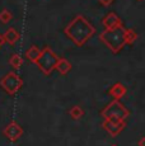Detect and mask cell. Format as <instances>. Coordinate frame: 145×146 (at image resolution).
Wrapping results in <instances>:
<instances>
[{
  "instance_id": "cell-19",
  "label": "cell",
  "mask_w": 145,
  "mask_h": 146,
  "mask_svg": "<svg viewBox=\"0 0 145 146\" xmlns=\"http://www.w3.org/2000/svg\"><path fill=\"white\" fill-rule=\"evenodd\" d=\"M5 42V40H4V37H3V35H0V47H1V44Z\"/></svg>"
},
{
  "instance_id": "cell-20",
  "label": "cell",
  "mask_w": 145,
  "mask_h": 146,
  "mask_svg": "<svg viewBox=\"0 0 145 146\" xmlns=\"http://www.w3.org/2000/svg\"><path fill=\"white\" fill-rule=\"evenodd\" d=\"M112 146H117V145H112Z\"/></svg>"
},
{
  "instance_id": "cell-15",
  "label": "cell",
  "mask_w": 145,
  "mask_h": 146,
  "mask_svg": "<svg viewBox=\"0 0 145 146\" xmlns=\"http://www.w3.org/2000/svg\"><path fill=\"white\" fill-rule=\"evenodd\" d=\"M12 19H13V14L8 9H3L1 12H0V22H1V23L7 24V23H9Z\"/></svg>"
},
{
  "instance_id": "cell-17",
  "label": "cell",
  "mask_w": 145,
  "mask_h": 146,
  "mask_svg": "<svg viewBox=\"0 0 145 146\" xmlns=\"http://www.w3.org/2000/svg\"><path fill=\"white\" fill-rule=\"evenodd\" d=\"M99 3L103 5V7H110L113 3V0H99Z\"/></svg>"
},
{
  "instance_id": "cell-18",
  "label": "cell",
  "mask_w": 145,
  "mask_h": 146,
  "mask_svg": "<svg viewBox=\"0 0 145 146\" xmlns=\"http://www.w3.org/2000/svg\"><path fill=\"white\" fill-rule=\"evenodd\" d=\"M138 146H145V136L141 137V139L138 141Z\"/></svg>"
},
{
  "instance_id": "cell-1",
  "label": "cell",
  "mask_w": 145,
  "mask_h": 146,
  "mask_svg": "<svg viewBox=\"0 0 145 146\" xmlns=\"http://www.w3.org/2000/svg\"><path fill=\"white\" fill-rule=\"evenodd\" d=\"M64 33L75 46L82 47L96 33V28L92 26L90 22L84 15H76L65 27Z\"/></svg>"
},
{
  "instance_id": "cell-21",
  "label": "cell",
  "mask_w": 145,
  "mask_h": 146,
  "mask_svg": "<svg viewBox=\"0 0 145 146\" xmlns=\"http://www.w3.org/2000/svg\"><path fill=\"white\" fill-rule=\"evenodd\" d=\"M139 1H141V0H139Z\"/></svg>"
},
{
  "instance_id": "cell-12",
  "label": "cell",
  "mask_w": 145,
  "mask_h": 146,
  "mask_svg": "<svg viewBox=\"0 0 145 146\" xmlns=\"http://www.w3.org/2000/svg\"><path fill=\"white\" fill-rule=\"evenodd\" d=\"M59 71V74L60 75H66L68 72H70L71 70V64L69 62V60H66V58H59L57 61V65H56V69Z\"/></svg>"
},
{
  "instance_id": "cell-8",
  "label": "cell",
  "mask_w": 145,
  "mask_h": 146,
  "mask_svg": "<svg viewBox=\"0 0 145 146\" xmlns=\"http://www.w3.org/2000/svg\"><path fill=\"white\" fill-rule=\"evenodd\" d=\"M102 24L106 29H112V28L122 26V22H121V19H120V17L117 15L115 12H111L102 19Z\"/></svg>"
},
{
  "instance_id": "cell-7",
  "label": "cell",
  "mask_w": 145,
  "mask_h": 146,
  "mask_svg": "<svg viewBox=\"0 0 145 146\" xmlns=\"http://www.w3.org/2000/svg\"><path fill=\"white\" fill-rule=\"evenodd\" d=\"M4 136L7 137L9 141L15 142L17 140H19L23 136V127L19 126L15 121H12V122L4 128Z\"/></svg>"
},
{
  "instance_id": "cell-13",
  "label": "cell",
  "mask_w": 145,
  "mask_h": 146,
  "mask_svg": "<svg viewBox=\"0 0 145 146\" xmlns=\"http://www.w3.org/2000/svg\"><path fill=\"white\" fill-rule=\"evenodd\" d=\"M69 114H70V117L72 119H80L83 116H84V111H83V108L82 107H79V106H74L69 111Z\"/></svg>"
},
{
  "instance_id": "cell-11",
  "label": "cell",
  "mask_w": 145,
  "mask_h": 146,
  "mask_svg": "<svg viewBox=\"0 0 145 146\" xmlns=\"http://www.w3.org/2000/svg\"><path fill=\"white\" fill-rule=\"evenodd\" d=\"M41 53H42V50H40L37 46H31L28 50L26 51V58L28 61H31V62H33V64H36L37 62V60L40 58V56H41Z\"/></svg>"
},
{
  "instance_id": "cell-2",
  "label": "cell",
  "mask_w": 145,
  "mask_h": 146,
  "mask_svg": "<svg viewBox=\"0 0 145 146\" xmlns=\"http://www.w3.org/2000/svg\"><path fill=\"white\" fill-rule=\"evenodd\" d=\"M126 32L127 29L124 26H118L112 29H104L99 35L101 40L112 53H118L126 46Z\"/></svg>"
},
{
  "instance_id": "cell-14",
  "label": "cell",
  "mask_w": 145,
  "mask_h": 146,
  "mask_svg": "<svg viewBox=\"0 0 145 146\" xmlns=\"http://www.w3.org/2000/svg\"><path fill=\"white\" fill-rule=\"evenodd\" d=\"M9 64H10V66L13 67V69H19V67L22 66V64H23V60H22V57L18 55V53H14V55L10 57V60H9Z\"/></svg>"
},
{
  "instance_id": "cell-9",
  "label": "cell",
  "mask_w": 145,
  "mask_h": 146,
  "mask_svg": "<svg viewBox=\"0 0 145 146\" xmlns=\"http://www.w3.org/2000/svg\"><path fill=\"white\" fill-rule=\"evenodd\" d=\"M126 92H127V89L124 84L116 83L115 85L108 90V94H110L113 99H121V98H124L125 95H126Z\"/></svg>"
},
{
  "instance_id": "cell-5",
  "label": "cell",
  "mask_w": 145,
  "mask_h": 146,
  "mask_svg": "<svg viewBox=\"0 0 145 146\" xmlns=\"http://www.w3.org/2000/svg\"><path fill=\"white\" fill-rule=\"evenodd\" d=\"M0 86L5 90V93L9 95H15L23 86V80L19 75H17L15 72H8L4 78H1L0 80Z\"/></svg>"
},
{
  "instance_id": "cell-4",
  "label": "cell",
  "mask_w": 145,
  "mask_h": 146,
  "mask_svg": "<svg viewBox=\"0 0 145 146\" xmlns=\"http://www.w3.org/2000/svg\"><path fill=\"white\" fill-rule=\"evenodd\" d=\"M59 57L56 56V53L52 51L50 47H45L42 50L40 58L37 60L36 65L38 66V69L43 72L45 75H50L55 69H56Z\"/></svg>"
},
{
  "instance_id": "cell-10",
  "label": "cell",
  "mask_w": 145,
  "mask_h": 146,
  "mask_svg": "<svg viewBox=\"0 0 145 146\" xmlns=\"http://www.w3.org/2000/svg\"><path fill=\"white\" fill-rule=\"evenodd\" d=\"M3 37H4V40L7 43H9L10 46H14L17 42L19 41V38H21V35L17 32L15 28H9V29L3 35Z\"/></svg>"
},
{
  "instance_id": "cell-16",
  "label": "cell",
  "mask_w": 145,
  "mask_h": 146,
  "mask_svg": "<svg viewBox=\"0 0 145 146\" xmlns=\"http://www.w3.org/2000/svg\"><path fill=\"white\" fill-rule=\"evenodd\" d=\"M138 33L135 32L134 29H127L126 32V44H132L134 42L138 40Z\"/></svg>"
},
{
  "instance_id": "cell-3",
  "label": "cell",
  "mask_w": 145,
  "mask_h": 146,
  "mask_svg": "<svg viewBox=\"0 0 145 146\" xmlns=\"http://www.w3.org/2000/svg\"><path fill=\"white\" fill-rule=\"evenodd\" d=\"M130 112L118 99H115L110 103L101 112V116L104 119H113V121H126Z\"/></svg>"
},
{
  "instance_id": "cell-6",
  "label": "cell",
  "mask_w": 145,
  "mask_h": 146,
  "mask_svg": "<svg viewBox=\"0 0 145 146\" xmlns=\"http://www.w3.org/2000/svg\"><path fill=\"white\" fill-rule=\"evenodd\" d=\"M126 126V121H113V119H104L102 123V127L107 131L112 137H116L121 133V131Z\"/></svg>"
}]
</instances>
